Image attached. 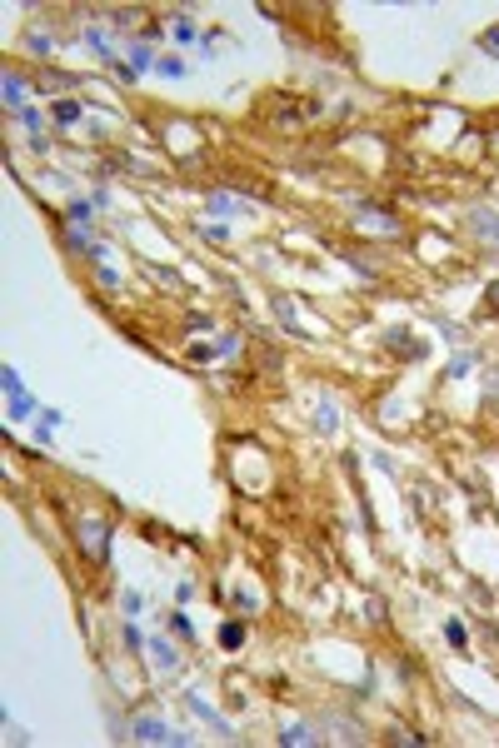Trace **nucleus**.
Segmentation results:
<instances>
[{
    "label": "nucleus",
    "mask_w": 499,
    "mask_h": 748,
    "mask_svg": "<svg viewBox=\"0 0 499 748\" xmlns=\"http://www.w3.org/2000/svg\"><path fill=\"white\" fill-rule=\"evenodd\" d=\"M135 738L140 743H180V734H170L165 723H155V718H135Z\"/></svg>",
    "instance_id": "nucleus-1"
},
{
    "label": "nucleus",
    "mask_w": 499,
    "mask_h": 748,
    "mask_svg": "<svg viewBox=\"0 0 499 748\" xmlns=\"http://www.w3.org/2000/svg\"><path fill=\"white\" fill-rule=\"evenodd\" d=\"M85 549L95 554V559L105 554V524H85Z\"/></svg>",
    "instance_id": "nucleus-2"
},
{
    "label": "nucleus",
    "mask_w": 499,
    "mask_h": 748,
    "mask_svg": "<svg viewBox=\"0 0 499 748\" xmlns=\"http://www.w3.org/2000/svg\"><path fill=\"white\" fill-rule=\"evenodd\" d=\"M20 100H26V80L6 75V105H20Z\"/></svg>",
    "instance_id": "nucleus-3"
},
{
    "label": "nucleus",
    "mask_w": 499,
    "mask_h": 748,
    "mask_svg": "<svg viewBox=\"0 0 499 748\" xmlns=\"http://www.w3.org/2000/svg\"><path fill=\"white\" fill-rule=\"evenodd\" d=\"M220 638H225L230 649H240V644H245V629H240V624H225V629H220Z\"/></svg>",
    "instance_id": "nucleus-4"
},
{
    "label": "nucleus",
    "mask_w": 499,
    "mask_h": 748,
    "mask_svg": "<svg viewBox=\"0 0 499 748\" xmlns=\"http://www.w3.org/2000/svg\"><path fill=\"white\" fill-rule=\"evenodd\" d=\"M75 115H80L75 100H60V105H55V120H75Z\"/></svg>",
    "instance_id": "nucleus-5"
},
{
    "label": "nucleus",
    "mask_w": 499,
    "mask_h": 748,
    "mask_svg": "<svg viewBox=\"0 0 499 748\" xmlns=\"http://www.w3.org/2000/svg\"><path fill=\"white\" fill-rule=\"evenodd\" d=\"M130 65H135V70H145V65H150V50H145V46H135V50H130Z\"/></svg>",
    "instance_id": "nucleus-6"
},
{
    "label": "nucleus",
    "mask_w": 499,
    "mask_h": 748,
    "mask_svg": "<svg viewBox=\"0 0 499 748\" xmlns=\"http://www.w3.org/2000/svg\"><path fill=\"white\" fill-rule=\"evenodd\" d=\"M480 46H485V50H494V55H499V30H489V35H485V40H480Z\"/></svg>",
    "instance_id": "nucleus-7"
}]
</instances>
